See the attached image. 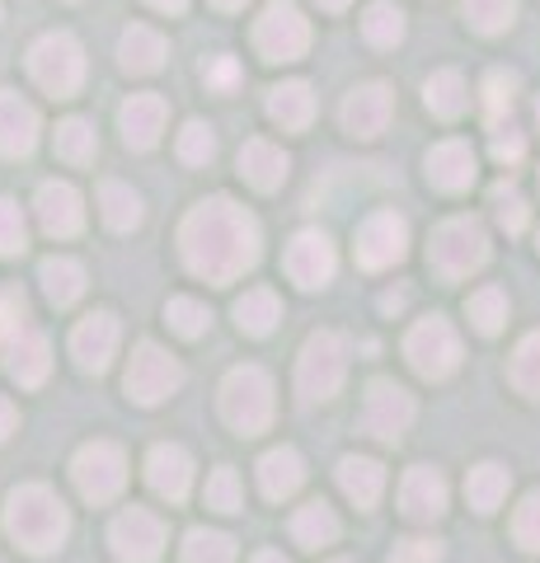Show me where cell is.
Returning <instances> with one entry per match:
<instances>
[{"label": "cell", "instance_id": "cell-1", "mask_svg": "<svg viewBox=\"0 0 540 563\" xmlns=\"http://www.w3.org/2000/svg\"><path fill=\"white\" fill-rule=\"evenodd\" d=\"M258 221L231 198H207L184 217L179 225V250L188 273H198L212 287L235 282L245 268L258 263Z\"/></svg>", "mask_w": 540, "mask_h": 563}, {"label": "cell", "instance_id": "cell-2", "mask_svg": "<svg viewBox=\"0 0 540 563\" xmlns=\"http://www.w3.org/2000/svg\"><path fill=\"white\" fill-rule=\"evenodd\" d=\"M5 536L29 554H52L71 536V512L47 484H24L5 498Z\"/></svg>", "mask_w": 540, "mask_h": 563}, {"label": "cell", "instance_id": "cell-3", "mask_svg": "<svg viewBox=\"0 0 540 563\" xmlns=\"http://www.w3.org/2000/svg\"><path fill=\"white\" fill-rule=\"evenodd\" d=\"M221 418L245 437L268 432V422H273V376L264 372V366H235V372L221 380Z\"/></svg>", "mask_w": 540, "mask_h": 563}, {"label": "cell", "instance_id": "cell-4", "mask_svg": "<svg viewBox=\"0 0 540 563\" xmlns=\"http://www.w3.org/2000/svg\"><path fill=\"white\" fill-rule=\"evenodd\" d=\"M343 376H348V343H343V333H334V329L310 333L306 347H301V357H296V390H301V399H310V404L334 399Z\"/></svg>", "mask_w": 540, "mask_h": 563}, {"label": "cell", "instance_id": "cell-5", "mask_svg": "<svg viewBox=\"0 0 540 563\" xmlns=\"http://www.w3.org/2000/svg\"><path fill=\"white\" fill-rule=\"evenodd\" d=\"M428 258L447 282H461L475 268H484V258H489V235H484V225L475 217H451L432 231Z\"/></svg>", "mask_w": 540, "mask_h": 563}, {"label": "cell", "instance_id": "cell-6", "mask_svg": "<svg viewBox=\"0 0 540 563\" xmlns=\"http://www.w3.org/2000/svg\"><path fill=\"white\" fill-rule=\"evenodd\" d=\"M29 70L52 99H71L85 80V52L71 33H43L29 47Z\"/></svg>", "mask_w": 540, "mask_h": 563}, {"label": "cell", "instance_id": "cell-7", "mask_svg": "<svg viewBox=\"0 0 540 563\" xmlns=\"http://www.w3.org/2000/svg\"><path fill=\"white\" fill-rule=\"evenodd\" d=\"M405 357L423 380H447L461 366V339H456V329H451L442 314H432V320H418L409 329Z\"/></svg>", "mask_w": 540, "mask_h": 563}, {"label": "cell", "instance_id": "cell-8", "mask_svg": "<svg viewBox=\"0 0 540 563\" xmlns=\"http://www.w3.org/2000/svg\"><path fill=\"white\" fill-rule=\"evenodd\" d=\"M71 479H76L85 503H113L118 493H123V484H128V455H123V446H113V442L80 446L76 461H71Z\"/></svg>", "mask_w": 540, "mask_h": 563}, {"label": "cell", "instance_id": "cell-9", "mask_svg": "<svg viewBox=\"0 0 540 563\" xmlns=\"http://www.w3.org/2000/svg\"><path fill=\"white\" fill-rule=\"evenodd\" d=\"M254 47H258V57H264V62H296V57H306V47H310L306 14L296 10L291 0H273V5L258 14V24H254Z\"/></svg>", "mask_w": 540, "mask_h": 563}, {"label": "cell", "instance_id": "cell-10", "mask_svg": "<svg viewBox=\"0 0 540 563\" xmlns=\"http://www.w3.org/2000/svg\"><path fill=\"white\" fill-rule=\"evenodd\" d=\"M123 385H128V399L155 409V404H165V399L184 385V366L174 362L165 347L142 343V347L132 352V366H128V380H123Z\"/></svg>", "mask_w": 540, "mask_h": 563}, {"label": "cell", "instance_id": "cell-11", "mask_svg": "<svg viewBox=\"0 0 540 563\" xmlns=\"http://www.w3.org/2000/svg\"><path fill=\"white\" fill-rule=\"evenodd\" d=\"M165 521L146 512V507H128L118 512L109 526V544H113V559L118 563H155L165 554Z\"/></svg>", "mask_w": 540, "mask_h": 563}, {"label": "cell", "instance_id": "cell-12", "mask_svg": "<svg viewBox=\"0 0 540 563\" xmlns=\"http://www.w3.org/2000/svg\"><path fill=\"white\" fill-rule=\"evenodd\" d=\"M409 254V225L395 211H372L357 225V263L367 273H386Z\"/></svg>", "mask_w": 540, "mask_h": 563}, {"label": "cell", "instance_id": "cell-13", "mask_svg": "<svg viewBox=\"0 0 540 563\" xmlns=\"http://www.w3.org/2000/svg\"><path fill=\"white\" fill-rule=\"evenodd\" d=\"M414 422V395L399 390L395 380H372L367 404H362V432H372L376 442H399Z\"/></svg>", "mask_w": 540, "mask_h": 563}, {"label": "cell", "instance_id": "cell-14", "mask_svg": "<svg viewBox=\"0 0 540 563\" xmlns=\"http://www.w3.org/2000/svg\"><path fill=\"white\" fill-rule=\"evenodd\" d=\"M283 263H287V277L296 282V287H306V291H320L324 282L334 277V268H339L334 244H329L324 231H301V235H291Z\"/></svg>", "mask_w": 540, "mask_h": 563}, {"label": "cell", "instance_id": "cell-15", "mask_svg": "<svg viewBox=\"0 0 540 563\" xmlns=\"http://www.w3.org/2000/svg\"><path fill=\"white\" fill-rule=\"evenodd\" d=\"M390 113H395V95L386 90V85L381 80L357 85V90L343 99V132L357 136V141H376L390 128Z\"/></svg>", "mask_w": 540, "mask_h": 563}, {"label": "cell", "instance_id": "cell-16", "mask_svg": "<svg viewBox=\"0 0 540 563\" xmlns=\"http://www.w3.org/2000/svg\"><path fill=\"white\" fill-rule=\"evenodd\" d=\"M113 352H118V320L109 310H95L90 320H80L76 333H71V357L80 372H90V376H103L109 372V362H113Z\"/></svg>", "mask_w": 540, "mask_h": 563}, {"label": "cell", "instance_id": "cell-17", "mask_svg": "<svg viewBox=\"0 0 540 563\" xmlns=\"http://www.w3.org/2000/svg\"><path fill=\"white\" fill-rule=\"evenodd\" d=\"M33 207H38V225L52 235V240H71L80 235L85 225V207H80V192L71 184L52 179L38 188V198H33Z\"/></svg>", "mask_w": 540, "mask_h": 563}, {"label": "cell", "instance_id": "cell-18", "mask_svg": "<svg viewBox=\"0 0 540 563\" xmlns=\"http://www.w3.org/2000/svg\"><path fill=\"white\" fill-rule=\"evenodd\" d=\"M447 479L432 465H414L399 484V507H405L409 521H438L447 512Z\"/></svg>", "mask_w": 540, "mask_h": 563}, {"label": "cell", "instance_id": "cell-19", "mask_svg": "<svg viewBox=\"0 0 540 563\" xmlns=\"http://www.w3.org/2000/svg\"><path fill=\"white\" fill-rule=\"evenodd\" d=\"M146 484L161 493V498L184 503L188 488H194V455H188L184 446H174V442L155 446V451L146 455Z\"/></svg>", "mask_w": 540, "mask_h": 563}, {"label": "cell", "instance_id": "cell-20", "mask_svg": "<svg viewBox=\"0 0 540 563\" xmlns=\"http://www.w3.org/2000/svg\"><path fill=\"white\" fill-rule=\"evenodd\" d=\"M5 347V372L24 385V390H33V385H43L47 372H52V347L38 329H20L14 339L0 343Z\"/></svg>", "mask_w": 540, "mask_h": 563}, {"label": "cell", "instance_id": "cell-21", "mask_svg": "<svg viewBox=\"0 0 540 563\" xmlns=\"http://www.w3.org/2000/svg\"><path fill=\"white\" fill-rule=\"evenodd\" d=\"M118 122H123V141L132 151H151L169 122V103L161 95H132L123 103V113H118Z\"/></svg>", "mask_w": 540, "mask_h": 563}, {"label": "cell", "instance_id": "cell-22", "mask_svg": "<svg viewBox=\"0 0 540 563\" xmlns=\"http://www.w3.org/2000/svg\"><path fill=\"white\" fill-rule=\"evenodd\" d=\"M38 146V113H33V103H24L14 90L0 95V155H10V161H20Z\"/></svg>", "mask_w": 540, "mask_h": 563}, {"label": "cell", "instance_id": "cell-23", "mask_svg": "<svg viewBox=\"0 0 540 563\" xmlns=\"http://www.w3.org/2000/svg\"><path fill=\"white\" fill-rule=\"evenodd\" d=\"M428 184L442 192H465L475 184V151L465 141H442L428 151Z\"/></svg>", "mask_w": 540, "mask_h": 563}, {"label": "cell", "instance_id": "cell-24", "mask_svg": "<svg viewBox=\"0 0 540 563\" xmlns=\"http://www.w3.org/2000/svg\"><path fill=\"white\" fill-rule=\"evenodd\" d=\"M287 169H291V161L283 155V146H273V141H264V136H254V141H245V146H240V174H245V179H250L258 192L283 188Z\"/></svg>", "mask_w": 540, "mask_h": 563}, {"label": "cell", "instance_id": "cell-25", "mask_svg": "<svg viewBox=\"0 0 540 563\" xmlns=\"http://www.w3.org/2000/svg\"><path fill=\"white\" fill-rule=\"evenodd\" d=\"M301 484H306V461L291 446H273L264 461H258V488H264V498L283 503Z\"/></svg>", "mask_w": 540, "mask_h": 563}, {"label": "cell", "instance_id": "cell-26", "mask_svg": "<svg viewBox=\"0 0 540 563\" xmlns=\"http://www.w3.org/2000/svg\"><path fill=\"white\" fill-rule=\"evenodd\" d=\"M268 118L287 132H306L310 118H316V95H310L306 80H287L268 90Z\"/></svg>", "mask_w": 540, "mask_h": 563}, {"label": "cell", "instance_id": "cell-27", "mask_svg": "<svg viewBox=\"0 0 540 563\" xmlns=\"http://www.w3.org/2000/svg\"><path fill=\"white\" fill-rule=\"evenodd\" d=\"M118 62H123V70H132V76H151V70L165 66V38L146 24H132L123 33V43H118Z\"/></svg>", "mask_w": 540, "mask_h": 563}, {"label": "cell", "instance_id": "cell-28", "mask_svg": "<svg viewBox=\"0 0 540 563\" xmlns=\"http://www.w3.org/2000/svg\"><path fill=\"white\" fill-rule=\"evenodd\" d=\"M339 488L357 507H376L381 488H386V470H381L376 461H367V455H348V461H339Z\"/></svg>", "mask_w": 540, "mask_h": 563}, {"label": "cell", "instance_id": "cell-29", "mask_svg": "<svg viewBox=\"0 0 540 563\" xmlns=\"http://www.w3.org/2000/svg\"><path fill=\"white\" fill-rule=\"evenodd\" d=\"M291 540L301 544V550H320V544H334L339 540V517H334V507L329 503H306V507H296V517H291Z\"/></svg>", "mask_w": 540, "mask_h": 563}, {"label": "cell", "instance_id": "cell-30", "mask_svg": "<svg viewBox=\"0 0 540 563\" xmlns=\"http://www.w3.org/2000/svg\"><path fill=\"white\" fill-rule=\"evenodd\" d=\"M38 277H43V291H47V301L52 306H76L80 296H85V268L76 258H43V268H38Z\"/></svg>", "mask_w": 540, "mask_h": 563}, {"label": "cell", "instance_id": "cell-31", "mask_svg": "<svg viewBox=\"0 0 540 563\" xmlns=\"http://www.w3.org/2000/svg\"><path fill=\"white\" fill-rule=\"evenodd\" d=\"M277 320H283V301H277L268 287H254V291H245L235 301V324L245 329L250 339H264V333H273Z\"/></svg>", "mask_w": 540, "mask_h": 563}, {"label": "cell", "instance_id": "cell-32", "mask_svg": "<svg viewBox=\"0 0 540 563\" xmlns=\"http://www.w3.org/2000/svg\"><path fill=\"white\" fill-rule=\"evenodd\" d=\"M508 470L503 465H494V461H484V465H475L470 470V479H465V498H470V507H475V512H498L503 507V498H508Z\"/></svg>", "mask_w": 540, "mask_h": 563}, {"label": "cell", "instance_id": "cell-33", "mask_svg": "<svg viewBox=\"0 0 540 563\" xmlns=\"http://www.w3.org/2000/svg\"><path fill=\"white\" fill-rule=\"evenodd\" d=\"M423 103L438 118H461L465 103H470V90H465V76L461 70H438V76H428L423 85Z\"/></svg>", "mask_w": 540, "mask_h": 563}, {"label": "cell", "instance_id": "cell-34", "mask_svg": "<svg viewBox=\"0 0 540 563\" xmlns=\"http://www.w3.org/2000/svg\"><path fill=\"white\" fill-rule=\"evenodd\" d=\"M99 207H103V221H109L113 231H136V225H142V198L118 179L99 184Z\"/></svg>", "mask_w": 540, "mask_h": 563}, {"label": "cell", "instance_id": "cell-35", "mask_svg": "<svg viewBox=\"0 0 540 563\" xmlns=\"http://www.w3.org/2000/svg\"><path fill=\"white\" fill-rule=\"evenodd\" d=\"M95 151H99V136H95V128L85 118H66L57 128V155L66 165H90Z\"/></svg>", "mask_w": 540, "mask_h": 563}, {"label": "cell", "instance_id": "cell-36", "mask_svg": "<svg viewBox=\"0 0 540 563\" xmlns=\"http://www.w3.org/2000/svg\"><path fill=\"white\" fill-rule=\"evenodd\" d=\"M362 33H367L372 47H395L405 38V14H399V5H390V0H376V5L362 14Z\"/></svg>", "mask_w": 540, "mask_h": 563}, {"label": "cell", "instance_id": "cell-37", "mask_svg": "<svg viewBox=\"0 0 540 563\" xmlns=\"http://www.w3.org/2000/svg\"><path fill=\"white\" fill-rule=\"evenodd\" d=\"M465 314H470V324H475L480 333H489V339H494V333L508 324V296H503L498 287H480L465 301Z\"/></svg>", "mask_w": 540, "mask_h": 563}, {"label": "cell", "instance_id": "cell-38", "mask_svg": "<svg viewBox=\"0 0 540 563\" xmlns=\"http://www.w3.org/2000/svg\"><path fill=\"white\" fill-rule=\"evenodd\" d=\"M465 20L475 33H508L517 20V0H465Z\"/></svg>", "mask_w": 540, "mask_h": 563}, {"label": "cell", "instance_id": "cell-39", "mask_svg": "<svg viewBox=\"0 0 540 563\" xmlns=\"http://www.w3.org/2000/svg\"><path fill=\"white\" fill-rule=\"evenodd\" d=\"M184 563H235V540L221 531H188Z\"/></svg>", "mask_w": 540, "mask_h": 563}, {"label": "cell", "instance_id": "cell-40", "mask_svg": "<svg viewBox=\"0 0 540 563\" xmlns=\"http://www.w3.org/2000/svg\"><path fill=\"white\" fill-rule=\"evenodd\" d=\"M513 385L527 399H540V333H527L513 352Z\"/></svg>", "mask_w": 540, "mask_h": 563}, {"label": "cell", "instance_id": "cell-41", "mask_svg": "<svg viewBox=\"0 0 540 563\" xmlns=\"http://www.w3.org/2000/svg\"><path fill=\"white\" fill-rule=\"evenodd\" d=\"M165 320L174 333H184V339H202L207 324H212V310H207L202 301H194V296H174V301L165 306Z\"/></svg>", "mask_w": 540, "mask_h": 563}, {"label": "cell", "instance_id": "cell-42", "mask_svg": "<svg viewBox=\"0 0 540 563\" xmlns=\"http://www.w3.org/2000/svg\"><path fill=\"white\" fill-rule=\"evenodd\" d=\"M513 99H517V76L513 70H489V76H484V109H489L494 128H503V118L513 113Z\"/></svg>", "mask_w": 540, "mask_h": 563}, {"label": "cell", "instance_id": "cell-43", "mask_svg": "<svg viewBox=\"0 0 540 563\" xmlns=\"http://www.w3.org/2000/svg\"><path fill=\"white\" fill-rule=\"evenodd\" d=\"M217 155V132L207 122H184L179 132V161L184 165H207Z\"/></svg>", "mask_w": 540, "mask_h": 563}, {"label": "cell", "instance_id": "cell-44", "mask_svg": "<svg viewBox=\"0 0 540 563\" xmlns=\"http://www.w3.org/2000/svg\"><path fill=\"white\" fill-rule=\"evenodd\" d=\"M29 250V225H24V211L14 207L10 198H0V254L14 258Z\"/></svg>", "mask_w": 540, "mask_h": 563}, {"label": "cell", "instance_id": "cell-45", "mask_svg": "<svg viewBox=\"0 0 540 563\" xmlns=\"http://www.w3.org/2000/svg\"><path fill=\"white\" fill-rule=\"evenodd\" d=\"M513 536H517L521 550L540 554V488L527 493V498H521V507L513 512Z\"/></svg>", "mask_w": 540, "mask_h": 563}, {"label": "cell", "instance_id": "cell-46", "mask_svg": "<svg viewBox=\"0 0 540 563\" xmlns=\"http://www.w3.org/2000/svg\"><path fill=\"white\" fill-rule=\"evenodd\" d=\"M207 507H217V512H240V507H245V493H240L235 470L221 465L212 479H207Z\"/></svg>", "mask_w": 540, "mask_h": 563}, {"label": "cell", "instance_id": "cell-47", "mask_svg": "<svg viewBox=\"0 0 540 563\" xmlns=\"http://www.w3.org/2000/svg\"><path fill=\"white\" fill-rule=\"evenodd\" d=\"M494 207H498V221H503V231H508V235L527 231V202H521L513 188L498 184V188H494Z\"/></svg>", "mask_w": 540, "mask_h": 563}, {"label": "cell", "instance_id": "cell-48", "mask_svg": "<svg viewBox=\"0 0 540 563\" xmlns=\"http://www.w3.org/2000/svg\"><path fill=\"white\" fill-rule=\"evenodd\" d=\"M24 314H29V301H24V291H20V287L0 291V343L14 339V333L24 329Z\"/></svg>", "mask_w": 540, "mask_h": 563}, {"label": "cell", "instance_id": "cell-49", "mask_svg": "<svg viewBox=\"0 0 540 563\" xmlns=\"http://www.w3.org/2000/svg\"><path fill=\"white\" fill-rule=\"evenodd\" d=\"M438 559H442L438 540H405V544H395V554H390V563H438Z\"/></svg>", "mask_w": 540, "mask_h": 563}, {"label": "cell", "instance_id": "cell-50", "mask_svg": "<svg viewBox=\"0 0 540 563\" xmlns=\"http://www.w3.org/2000/svg\"><path fill=\"white\" fill-rule=\"evenodd\" d=\"M521 155H527V141H521V132H513V128L503 132V128H498V132H494V161H498V165H517Z\"/></svg>", "mask_w": 540, "mask_h": 563}, {"label": "cell", "instance_id": "cell-51", "mask_svg": "<svg viewBox=\"0 0 540 563\" xmlns=\"http://www.w3.org/2000/svg\"><path fill=\"white\" fill-rule=\"evenodd\" d=\"M207 85H212V90H235V85H240L235 57H217L212 66H207Z\"/></svg>", "mask_w": 540, "mask_h": 563}, {"label": "cell", "instance_id": "cell-52", "mask_svg": "<svg viewBox=\"0 0 540 563\" xmlns=\"http://www.w3.org/2000/svg\"><path fill=\"white\" fill-rule=\"evenodd\" d=\"M14 428H20V409H14V404H10L5 395H0V442H5V437H10Z\"/></svg>", "mask_w": 540, "mask_h": 563}, {"label": "cell", "instance_id": "cell-53", "mask_svg": "<svg viewBox=\"0 0 540 563\" xmlns=\"http://www.w3.org/2000/svg\"><path fill=\"white\" fill-rule=\"evenodd\" d=\"M146 5H151V10H161V14H179L188 0H146Z\"/></svg>", "mask_w": 540, "mask_h": 563}, {"label": "cell", "instance_id": "cell-54", "mask_svg": "<svg viewBox=\"0 0 540 563\" xmlns=\"http://www.w3.org/2000/svg\"><path fill=\"white\" fill-rule=\"evenodd\" d=\"M381 310H405V291H386L381 296Z\"/></svg>", "mask_w": 540, "mask_h": 563}, {"label": "cell", "instance_id": "cell-55", "mask_svg": "<svg viewBox=\"0 0 540 563\" xmlns=\"http://www.w3.org/2000/svg\"><path fill=\"white\" fill-rule=\"evenodd\" d=\"M320 10H329V14H339V10H348V0H316Z\"/></svg>", "mask_w": 540, "mask_h": 563}, {"label": "cell", "instance_id": "cell-56", "mask_svg": "<svg viewBox=\"0 0 540 563\" xmlns=\"http://www.w3.org/2000/svg\"><path fill=\"white\" fill-rule=\"evenodd\" d=\"M254 563H287V559L277 554V550H264V554H254Z\"/></svg>", "mask_w": 540, "mask_h": 563}, {"label": "cell", "instance_id": "cell-57", "mask_svg": "<svg viewBox=\"0 0 540 563\" xmlns=\"http://www.w3.org/2000/svg\"><path fill=\"white\" fill-rule=\"evenodd\" d=\"M212 5H217V10H240L245 0H212Z\"/></svg>", "mask_w": 540, "mask_h": 563}, {"label": "cell", "instance_id": "cell-58", "mask_svg": "<svg viewBox=\"0 0 540 563\" xmlns=\"http://www.w3.org/2000/svg\"><path fill=\"white\" fill-rule=\"evenodd\" d=\"M536 118H540V103H536Z\"/></svg>", "mask_w": 540, "mask_h": 563}, {"label": "cell", "instance_id": "cell-59", "mask_svg": "<svg viewBox=\"0 0 540 563\" xmlns=\"http://www.w3.org/2000/svg\"><path fill=\"white\" fill-rule=\"evenodd\" d=\"M334 563H348V559H334Z\"/></svg>", "mask_w": 540, "mask_h": 563}]
</instances>
